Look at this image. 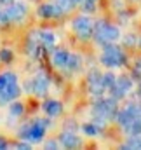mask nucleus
<instances>
[{
	"instance_id": "1",
	"label": "nucleus",
	"mask_w": 141,
	"mask_h": 150,
	"mask_svg": "<svg viewBox=\"0 0 141 150\" xmlns=\"http://www.w3.org/2000/svg\"><path fill=\"white\" fill-rule=\"evenodd\" d=\"M92 37L98 44L105 45V44H113L120 38V30L118 26L115 25H110L106 21H98L94 23V32H92Z\"/></svg>"
},
{
	"instance_id": "2",
	"label": "nucleus",
	"mask_w": 141,
	"mask_h": 150,
	"mask_svg": "<svg viewBox=\"0 0 141 150\" xmlns=\"http://www.w3.org/2000/svg\"><path fill=\"white\" fill-rule=\"evenodd\" d=\"M99 61H101V65H105L106 68H117V67H124L127 58H125V52L120 47H117L113 44H105Z\"/></svg>"
},
{
	"instance_id": "3",
	"label": "nucleus",
	"mask_w": 141,
	"mask_h": 150,
	"mask_svg": "<svg viewBox=\"0 0 141 150\" xmlns=\"http://www.w3.org/2000/svg\"><path fill=\"white\" fill-rule=\"evenodd\" d=\"M49 126V120H44V119H37L33 122L23 126L19 129V138L21 140H26L30 143H38L42 138H44V133Z\"/></svg>"
},
{
	"instance_id": "4",
	"label": "nucleus",
	"mask_w": 141,
	"mask_h": 150,
	"mask_svg": "<svg viewBox=\"0 0 141 150\" xmlns=\"http://www.w3.org/2000/svg\"><path fill=\"white\" fill-rule=\"evenodd\" d=\"M19 94V86H18V77L12 72H5L0 75V103L11 101L18 98Z\"/></svg>"
},
{
	"instance_id": "5",
	"label": "nucleus",
	"mask_w": 141,
	"mask_h": 150,
	"mask_svg": "<svg viewBox=\"0 0 141 150\" xmlns=\"http://www.w3.org/2000/svg\"><path fill=\"white\" fill-rule=\"evenodd\" d=\"M71 28L75 30V33L78 35L80 40H89L94 32V23L87 16H78L71 21Z\"/></svg>"
},
{
	"instance_id": "6",
	"label": "nucleus",
	"mask_w": 141,
	"mask_h": 150,
	"mask_svg": "<svg viewBox=\"0 0 141 150\" xmlns=\"http://www.w3.org/2000/svg\"><path fill=\"white\" fill-rule=\"evenodd\" d=\"M87 86H89V91L92 96L101 98L103 93L106 91V87L103 86V74H99L98 70H91L87 74Z\"/></svg>"
},
{
	"instance_id": "7",
	"label": "nucleus",
	"mask_w": 141,
	"mask_h": 150,
	"mask_svg": "<svg viewBox=\"0 0 141 150\" xmlns=\"http://www.w3.org/2000/svg\"><path fill=\"white\" fill-rule=\"evenodd\" d=\"M131 89H133V79L131 77H118L115 80L113 87L110 89V93H111V98H115L118 101V100L125 98Z\"/></svg>"
},
{
	"instance_id": "8",
	"label": "nucleus",
	"mask_w": 141,
	"mask_h": 150,
	"mask_svg": "<svg viewBox=\"0 0 141 150\" xmlns=\"http://www.w3.org/2000/svg\"><path fill=\"white\" fill-rule=\"evenodd\" d=\"M30 89L32 93H35L37 96H45L47 89H49V77L44 74V72H38L35 79L30 80Z\"/></svg>"
},
{
	"instance_id": "9",
	"label": "nucleus",
	"mask_w": 141,
	"mask_h": 150,
	"mask_svg": "<svg viewBox=\"0 0 141 150\" xmlns=\"http://www.w3.org/2000/svg\"><path fill=\"white\" fill-rule=\"evenodd\" d=\"M5 14L9 18V21L12 23H21L26 16V5L21 4V2H16V4H9L7 9H5Z\"/></svg>"
},
{
	"instance_id": "10",
	"label": "nucleus",
	"mask_w": 141,
	"mask_h": 150,
	"mask_svg": "<svg viewBox=\"0 0 141 150\" xmlns=\"http://www.w3.org/2000/svg\"><path fill=\"white\" fill-rule=\"evenodd\" d=\"M59 145L65 149H77L82 145V140L75 134V131H65L59 136Z\"/></svg>"
},
{
	"instance_id": "11",
	"label": "nucleus",
	"mask_w": 141,
	"mask_h": 150,
	"mask_svg": "<svg viewBox=\"0 0 141 150\" xmlns=\"http://www.w3.org/2000/svg\"><path fill=\"white\" fill-rule=\"evenodd\" d=\"M38 14H40L42 18H59V16H63L65 12L59 9L58 4H44V5H40Z\"/></svg>"
},
{
	"instance_id": "12",
	"label": "nucleus",
	"mask_w": 141,
	"mask_h": 150,
	"mask_svg": "<svg viewBox=\"0 0 141 150\" xmlns=\"http://www.w3.org/2000/svg\"><path fill=\"white\" fill-rule=\"evenodd\" d=\"M68 59H70V52L65 49H58L52 54V65L56 68H66L68 67Z\"/></svg>"
},
{
	"instance_id": "13",
	"label": "nucleus",
	"mask_w": 141,
	"mask_h": 150,
	"mask_svg": "<svg viewBox=\"0 0 141 150\" xmlns=\"http://www.w3.org/2000/svg\"><path fill=\"white\" fill-rule=\"evenodd\" d=\"M42 110L47 113L49 117H58L63 108H61V103H59V101H56V100H47V101L42 105Z\"/></svg>"
},
{
	"instance_id": "14",
	"label": "nucleus",
	"mask_w": 141,
	"mask_h": 150,
	"mask_svg": "<svg viewBox=\"0 0 141 150\" xmlns=\"http://www.w3.org/2000/svg\"><path fill=\"white\" fill-rule=\"evenodd\" d=\"M38 40L42 42V45H44L47 51L54 49V45H56V37H54V33L49 32V30H42V32H38Z\"/></svg>"
},
{
	"instance_id": "15",
	"label": "nucleus",
	"mask_w": 141,
	"mask_h": 150,
	"mask_svg": "<svg viewBox=\"0 0 141 150\" xmlns=\"http://www.w3.org/2000/svg\"><path fill=\"white\" fill-rule=\"evenodd\" d=\"M80 65H82L80 56H78V54H70V59H68V67H66V70H70V72H77V70L80 68Z\"/></svg>"
},
{
	"instance_id": "16",
	"label": "nucleus",
	"mask_w": 141,
	"mask_h": 150,
	"mask_svg": "<svg viewBox=\"0 0 141 150\" xmlns=\"http://www.w3.org/2000/svg\"><path fill=\"white\" fill-rule=\"evenodd\" d=\"M99 129H101V127L96 126L94 122H87V124L82 126V131H84V134H87V136H98Z\"/></svg>"
},
{
	"instance_id": "17",
	"label": "nucleus",
	"mask_w": 141,
	"mask_h": 150,
	"mask_svg": "<svg viewBox=\"0 0 141 150\" xmlns=\"http://www.w3.org/2000/svg\"><path fill=\"white\" fill-rule=\"evenodd\" d=\"M115 80H117V77H115L113 74H110V72H108V74H103V86H105L108 91H110V89L113 87Z\"/></svg>"
},
{
	"instance_id": "18",
	"label": "nucleus",
	"mask_w": 141,
	"mask_h": 150,
	"mask_svg": "<svg viewBox=\"0 0 141 150\" xmlns=\"http://www.w3.org/2000/svg\"><path fill=\"white\" fill-rule=\"evenodd\" d=\"M82 11L84 12H94L96 11V4H94V0H82Z\"/></svg>"
},
{
	"instance_id": "19",
	"label": "nucleus",
	"mask_w": 141,
	"mask_h": 150,
	"mask_svg": "<svg viewBox=\"0 0 141 150\" xmlns=\"http://www.w3.org/2000/svg\"><path fill=\"white\" fill-rule=\"evenodd\" d=\"M23 110H25V108H23L21 103H12V105L9 107V112H11L12 117H19V115L23 113Z\"/></svg>"
},
{
	"instance_id": "20",
	"label": "nucleus",
	"mask_w": 141,
	"mask_h": 150,
	"mask_svg": "<svg viewBox=\"0 0 141 150\" xmlns=\"http://www.w3.org/2000/svg\"><path fill=\"white\" fill-rule=\"evenodd\" d=\"M0 59L5 61V63H9V61L12 59V51H11V49H4V51H0Z\"/></svg>"
},
{
	"instance_id": "21",
	"label": "nucleus",
	"mask_w": 141,
	"mask_h": 150,
	"mask_svg": "<svg viewBox=\"0 0 141 150\" xmlns=\"http://www.w3.org/2000/svg\"><path fill=\"white\" fill-rule=\"evenodd\" d=\"M124 42H125V45H136L138 44V40L134 35H127V37L124 38Z\"/></svg>"
},
{
	"instance_id": "22",
	"label": "nucleus",
	"mask_w": 141,
	"mask_h": 150,
	"mask_svg": "<svg viewBox=\"0 0 141 150\" xmlns=\"http://www.w3.org/2000/svg\"><path fill=\"white\" fill-rule=\"evenodd\" d=\"M58 147H59V140L58 142H54V140L45 142V149H58Z\"/></svg>"
},
{
	"instance_id": "23",
	"label": "nucleus",
	"mask_w": 141,
	"mask_h": 150,
	"mask_svg": "<svg viewBox=\"0 0 141 150\" xmlns=\"http://www.w3.org/2000/svg\"><path fill=\"white\" fill-rule=\"evenodd\" d=\"M5 147H7V142H5L4 138H0V150H2V149H5Z\"/></svg>"
},
{
	"instance_id": "24",
	"label": "nucleus",
	"mask_w": 141,
	"mask_h": 150,
	"mask_svg": "<svg viewBox=\"0 0 141 150\" xmlns=\"http://www.w3.org/2000/svg\"><path fill=\"white\" fill-rule=\"evenodd\" d=\"M0 4H4V5H9V4H12V0H0Z\"/></svg>"
},
{
	"instance_id": "25",
	"label": "nucleus",
	"mask_w": 141,
	"mask_h": 150,
	"mask_svg": "<svg viewBox=\"0 0 141 150\" xmlns=\"http://www.w3.org/2000/svg\"><path fill=\"white\" fill-rule=\"evenodd\" d=\"M138 94L141 96V84H140V87H138Z\"/></svg>"
},
{
	"instance_id": "26",
	"label": "nucleus",
	"mask_w": 141,
	"mask_h": 150,
	"mask_svg": "<svg viewBox=\"0 0 141 150\" xmlns=\"http://www.w3.org/2000/svg\"><path fill=\"white\" fill-rule=\"evenodd\" d=\"M138 44H140V47H141V37H140V40H138Z\"/></svg>"
},
{
	"instance_id": "27",
	"label": "nucleus",
	"mask_w": 141,
	"mask_h": 150,
	"mask_svg": "<svg viewBox=\"0 0 141 150\" xmlns=\"http://www.w3.org/2000/svg\"><path fill=\"white\" fill-rule=\"evenodd\" d=\"M94 2H96V0H94Z\"/></svg>"
}]
</instances>
